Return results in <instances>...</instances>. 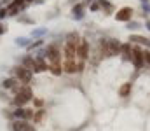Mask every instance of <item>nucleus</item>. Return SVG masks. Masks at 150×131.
I'll return each instance as SVG.
<instances>
[{
    "label": "nucleus",
    "mask_w": 150,
    "mask_h": 131,
    "mask_svg": "<svg viewBox=\"0 0 150 131\" xmlns=\"http://www.w3.org/2000/svg\"><path fill=\"white\" fill-rule=\"evenodd\" d=\"M32 100V89H30V86H23V87H19L17 93H16V98H14V105L21 107V105H25Z\"/></svg>",
    "instance_id": "obj_1"
},
{
    "label": "nucleus",
    "mask_w": 150,
    "mask_h": 131,
    "mask_svg": "<svg viewBox=\"0 0 150 131\" xmlns=\"http://www.w3.org/2000/svg\"><path fill=\"white\" fill-rule=\"evenodd\" d=\"M131 61H133V65H135L136 68H141V67H143V63H145L143 51L138 49V47H135V49L131 51Z\"/></svg>",
    "instance_id": "obj_2"
},
{
    "label": "nucleus",
    "mask_w": 150,
    "mask_h": 131,
    "mask_svg": "<svg viewBox=\"0 0 150 131\" xmlns=\"http://www.w3.org/2000/svg\"><path fill=\"white\" fill-rule=\"evenodd\" d=\"M131 16H133V9L131 7H122L115 14V19L117 21H131Z\"/></svg>",
    "instance_id": "obj_3"
},
{
    "label": "nucleus",
    "mask_w": 150,
    "mask_h": 131,
    "mask_svg": "<svg viewBox=\"0 0 150 131\" xmlns=\"http://www.w3.org/2000/svg\"><path fill=\"white\" fill-rule=\"evenodd\" d=\"M16 77L19 80H23V82H30L32 80V72L28 68H25V67H17L16 68Z\"/></svg>",
    "instance_id": "obj_4"
},
{
    "label": "nucleus",
    "mask_w": 150,
    "mask_h": 131,
    "mask_svg": "<svg viewBox=\"0 0 150 131\" xmlns=\"http://www.w3.org/2000/svg\"><path fill=\"white\" fill-rule=\"evenodd\" d=\"M46 53H47V58L52 61V65H59V49L56 46H49Z\"/></svg>",
    "instance_id": "obj_5"
},
{
    "label": "nucleus",
    "mask_w": 150,
    "mask_h": 131,
    "mask_svg": "<svg viewBox=\"0 0 150 131\" xmlns=\"http://www.w3.org/2000/svg\"><path fill=\"white\" fill-rule=\"evenodd\" d=\"M33 110L32 108H17V110L14 112V115L17 117V119H21V121H26V119H33Z\"/></svg>",
    "instance_id": "obj_6"
},
{
    "label": "nucleus",
    "mask_w": 150,
    "mask_h": 131,
    "mask_svg": "<svg viewBox=\"0 0 150 131\" xmlns=\"http://www.w3.org/2000/svg\"><path fill=\"white\" fill-rule=\"evenodd\" d=\"M12 129H14V131H35L26 121H21V119L12 122Z\"/></svg>",
    "instance_id": "obj_7"
},
{
    "label": "nucleus",
    "mask_w": 150,
    "mask_h": 131,
    "mask_svg": "<svg viewBox=\"0 0 150 131\" xmlns=\"http://www.w3.org/2000/svg\"><path fill=\"white\" fill-rule=\"evenodd\" d=\"M67 47H70V49L77 51V47H79V35H77V33H70V35H68Z\"/></svg>",
    "instance_id": "obj_8"
},
{
    "label": "nucleus",
    "mask_w": 150,
    "mask_h": 131,
    "mask_svg": "<svg viewBox=\"0 0 150 131\" xmlns=\"http://www.w3.org/2000/svg\"><path fill=\"white\" fill-rule=\"evenodd\" d=\"M46 70H47V63L42 58H37L35 59V72H46Z\"/></svg>",
    "instance_id": "obj_9"
},
{
    "label": "nucleus",
    "mask_w": 150,
    "mask_h": 131,
    "mask_svg": "<svg viewBox=\"0 0 150 131\" xmlns=\"http://www.w3.org/2000/svg\"><path fill=\"white\" fill-rule=\"evenodd\" d=\"M131 93V82H126L124 86H120V89H119V95L122 96V98H126L127 95Z\"/></svg>",
    "instance_id": "obj_10"
},
{
    "label": "nucleus",
    "mask_w": 150,
    "mask_h": 131,
    "mask_svg": "<svg viewBox=\"0 0 150 131\" xmlns=\"http://www.w3.org/2000/svg\"><path fill=\"white\" fill-rule=\"evenodd\" d=\"M82 11H84V5H82V4H77V5L73 7V11H72V12H73V18H75V19H80V18L84 16Z\"/></svg>",
    "instance_id": "obj_11"
},
{
    "label": "nucleus",
    "mask_w": 150,
    "mask_h": 131,
    "mask_svg": "<svg viewBox=\"0 0 150 131\" xmlns=\"http://www.w3.org/2000/svg\"><path fill=\"white\" fill-rule=\"evenodd\" d=\"M108 49H110V54H115V53L120 51V44L115 42V40H110V42H108Z\"/></svg>",
    "instance_id": "obj_12"
},
{
    "label": "nucleus",
    "mask_w": 150,
    "mask_h": 131,
    "mask_svg": "<svg viewBox=\"0 0 150 131\" xmlns=\"http://www.w3.org/2000/svg\"><path fill=\"white\" fill-rule=\"evenodd\" d=\"M23 67H25V68H28L30 72H32V70L35 72V59H33V58H25V61H23Z\"/></svg>",
    "instance_id": "obj_13"
},
{
    "label": "nucleus",
    "mask_w": 150,
    "mask_h": 131,
    "mask_svg": "<svg viewBox=\"0 0 150 131\" xmlns=\"http://www.w3.org/2000/svg\"><path fill=\"white\" fill-rule=\"evenodd\" d=\"M79 54H80V58L84 59L85 56H87V42L85 40H82L80 42V49H79Z\"/></svg>",
    "instance_id": "obj_14"
},
{
    "label": "nucleus",
    "mask_w": 150,
    "mask_h": 131,
    "mask_svg": "<svg viewBox=\"0 0 150 131\" xmlns=\"http://www.w3.org/2000/svg\"><path fill=\"white\" fill-rule=\"evenodd\" d=\"M129 40L138 42V44H145V46H147V42H148V38H145V37H141V35H131V38H129Z\"/></svg>",
    "instance_id": "obj_15"
},
{
    "label": "nucleus",
    "mask_w": 150,
    "mask_h": 131,
    "mask_svg": "<svg viewBox=\"0 0 150 131\" xmlns=\"http://www.w3.org/2000/svg\"><path fill=\"white\" fill-rule=\"evenodd\" d=\"M16 82H17L16 79H5L2 86L5 87V89H11V87H16Z\"/></svg>",
    "instance_id": "obj_16"
},
{
    "label": "nucleus",
    "mask_w": 150,
    "mask_h": 131,
    "mask_svg": "<svg viewBox=\"0 0 150 131\" xmlns=\"http://www.w3.org/2000/svg\"><path fill=\"white\" fill-rule=\"evenodd\" d=\"M17 11H19V5L12 4V5H11V7L7 9V14H12V16H14V14H17Z\"/></svg>",
    "instance_id": "obj_17"
},
{
    "label": "nucleus",
    "mask_w": 150,
    "mask_h": 131,
    "mask_svg": "<svg viewBox=\"0 0 150 131\" xmlns=\"http://www.w3.org/2000/svg\"><path fill=\"white\" fill-rule=\"evenodd\" d=\"M127 28H129V30H136V28H140V23H138V21H127Z\"/></svg>",
    "instance_id": "obj_18"
},
{
    "label": "nucleus",
    "mask_w": 150,
    "mask_h": 131,
    "mask_svg": "<svg viewBox=\"0 0 150 131\" xmlns=\"http://www.w3.org/2000/svg\"><path fill=\"white\" fill-rule=\"evenodd\" d=\"M100 5H101V7H105L108 12H112V4H108L106 0H100Z\"/></svg>",
    "instance_id": "obj_19"
},
{
    "label": "nucleus",
    "mask_w": 150,
    "mask_h": 131,
    "mask_svg": "<svg viewBox=\"0 0 150 131\" xmlns=\"http://www.w3.org/2000/svg\"><path fill=\"white\" fill-rule=\"evenodd\" d=\"M16 44H17V46H28V38L19 37V38H16Z\"/></svg>",
    "instance_id": "obj_20"
},
{
    "label": "nucleus",
    "mask_w": 150,
    "mask_h": 131,
    "mask_svg": "<svg viewBox=\"0 0 150 131\" xmlns=\"http://www.w3.org/2000/svg\"><path fill=\"white\" fill-rule=\"evenodd\" d=\"M51 70H52V74H56V75H59V74H61L59 65H52V67H51Z\"/></svg>",
    "instance_id": "obj_21"
},
{
    "label": "nucleus",
    "mask_w": 150,
    "mask_h": 131,
    "mask_svg": "<svg viewBox=\"0 0 150 131\" xmlns=\"http://www.w3.org/2000/svg\"><path fill=\"white\" fill-rule=\"evenodd\" d=\"M143 58H145V61L150 65V51H143Z\"/></svg>",
    "instance_id": "obj_22"
},
{
    "label": "nucleus",
    "mask_w": 150,
    "mask_h": 131,
    "mask_svg": "<svg viewBox=\"0 0 150 131\" xmlns=\"http://www.w3.org/2000/svg\"><path fill=\"white\" fill-rule=\"evenodd\" d=\"M46 32H47V30H46V28H40V30H35V32H33V33H32V35H44V33H46Z\"/></svg>",
    "instance_id": "obj_23"
},
{
    "label": "nucleus",
    "mask_w": 150,
    "mask_h": 131,
    "mask_svg": "<svg viewBox=\"0 0 150 131\" xmlns=\"http://www.w3.org/2000/svg\"><path fill=\"white\" fill-rule=\"evenodd\" d=\"M38 46H42V40H37V42H33L32 46H30V49H33V47H38Z\"/></svg>",
    "instance_id": "obj_24"
},
{
    "label": "nucleus",
    "mask_w": 150,
    "mask_h": 131,
    "mask_svg": "<svg viewBox=\"0 0 150 131\" xmlns=\"http://www.w3.org/2000/svg\"><path fill=\"white\" fill-rule=\"evenodd\" d=\"M143 11H147V12H150V5H148L147 2H143Z\"/></svg>",
    "instance_id": "obj_25"
},
{
    "label": "nucleus",
    "mask_w": 150,
    "mask_h": 131,
    "mask_svg": "<svg viewBox=\"0 0 150 131\" xmlns=\"http://www.w3.org/2000/svg\"><path fill=\"white\" fill-rule=\"evenodd\" d=\"M14 4H16V5H19V7H21V5H23V4H25V0H14Z\"/></svg>",
    "instance_id": "obj_26"
},
{
    "label": "nucleus",
    "mask_w": 150,
    "mask_h": 131,
    "mask_svg": "<svg viewBox=\"0 0 150 131\" xmlns=\"http://www.w3.org/2000/svg\"><path fill=\"white\" fill-rule=\"evenodd\" d=\"M91 9H93V11H98V9H100V4H93Z\"/></svg>",
    "instance_id": "obj_27"
},
{
    "label": "nucleus",
    "mask_w": 150,
    "mask_h": 131,
    "mask_svg": "<svg viewBox=\"0 0 150 131\" xmlns=\"http://www.w3.org/2000/svg\"><path fill=\"white\" fill-rule=\"evenodd\" d=\"M7 14V9H2V11H0V18H4Z\"/></svg>",
    "instance_id": "obj_28"
},
{
    "label": "nucleus",
    "mask_w": 150,
    "mask_h": 131,
    "mask_svg": "<svg viewBox=\"0 0 150 131\" xmlns=\"http://www.w3.org/2000/svg\"><path fill=\"white\" fill-rule=\"evenodd\" d=\"M4 32H5V28H4V26H2V25H0V35H2V33H4Z\"/></svg>",
    "instance_id": "obj_29"
},
{
    "label": "nucleus",
    "mask_w": 150,
    "mask_h": 131,
    "mask_svg": "<svg viewBox=\"0 0 150 131\" xmlns=\"http://www.w3.org/2000/svg\"><path fill=\"white\" fill-rule=\"evenodd\" d=\"M145 26H147V28L150 30V19H148V21H147V23H145Z\"/></svg>",
    "instance_id": "obj_30"
},
{
    "label": "nucleus",
    "mask_w": 150,
    "mask_h": 131,
    "mask_svg": "<svg viewBox=\"0 0 150 131\" xmlns=\"http://www.w3.org/2000/svg\"><path fill=\"white\" fill-rule=\"evenodd\" d=\"M147 46H150V38H148V42H147Z\"/></svg>",
    "instance_id": "obj_31"
},
{
    "label": "nucleus",
    "mask_w": 150,
    "mask_h": 131,
    "mask_svg": "<svg viewBox=\"0 0 150 131\" xmlns=\"http://www.w3.org/2000/svg\"><path fill=\"white\" fill-rule=\"evenodd\" d=\"M141 2H148V0H141Z\"/></svg>",
    "instance_id": "obj_32"
},
{
    "label": "nucleus",
    "mask_w": 150,
    "mask_h": 131,
    "mask_svg": "<svg viewBox=\"0 0 150 131\" xmlns=\"http://www.w3.org/2000/svg\"><path fill=\"white\" fill-rule=\"evenodd\" d=\"M26 2H32V0H26Z\"/></svg>",
    "instance_id": "obj_33"
}]
</instances>
